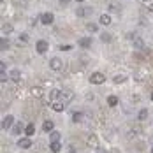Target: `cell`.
<instances>
[{
  "mask_svg": "<svg viewBox=\"0 0 153 153\" xmlns=\"http://www.w3.org/2000/svg\"><path fill=\"white\" fill-rule=\"evenodd\" d=\"M152 141H153V137H152Z\"/></svg>",
  "mask_w": 153,
  "mask_h": 153,
  "instance_id": "40",
  "label": "cell"
},
{
  "mask_svg": "<svg viewBox=\"0 0 153 153\" xmlns=\"http://www.w3.org/2000/svg\"><path fill=\"white\" fill-rule=\"evenodd\" d=\"M127 39H136V35H134V33L130 32V33H127Z\"/></svg>",
  "mask_w": 153,
  "mask_h": 153,
  "instance_id": "32",
  "label": "cell"
},
{
  "mask_svg": "<svg viewBox=\"0 0 153 153\" xmlns=\"http://www.w3.org/2000/svg\"><path fill=\"white\" fill-rule=\"evenodd\" d=\"M49 67H51L53 71H60L62 67H63V63H62L60 58H51V60H49Z\"/></svg>",
  "mask_w": 153,
  "mask_h": 153,
  "instance_id": "5",
  "label": "cell"
},
{
  "mask_svg": "<svg viewBox=\"0 0 153 153\" xmlns=\"http://www.w3.org/2000/svg\"><path fill=\"white\" fill-rule=\"evenodd\" d=\"M33 132H35V127H33V123H30V125H27V128H25V134H27V137H30V136H33Z\"/></svg>",
  "mask_w": 153,
  "mask_h": 153,
  "instance_id": "18",
  "label": "cell"
},
{
  "mask_svg": "<svg viewBox=\"0 0 153 153\" xmlns=\"http://www.w3.org/2000/svg\"><path fill=\"white\" fill-rule=\"evenodd\" d=\"M79 46L85 48V49H88V48L92 46V39H90V37H83V39H79Z\"/></svg>",
  "mask_w": 153,
  "mask_h": 153,
  "instance_id": "10",
  "label": "cell"
},
{
  "mask_svg": "<svg viewBox=\"0 0 153 153\" xmlns=\"http://www.w3.org/2000/svg\"><path fill=\"white\" fill-rule=\"evenodd\" d=\"M111 153H120V152H118V150H113V152H111Z\"/></svg>",
  "mask_w": 153,
  "mask_h": 153,
  "instance_id": "35",
  "label": "cell"
},
{
  "mask_svg": "<svg viewBox=\"0 0 153 153\" xmlns=\"http://www.w3.org/2000/svg\"><path fill=\"white\" fill-rule=\"evenodd\" d=\"M60 49L62 51H69V49H72V46L71 44H65V46H60Z\"/></svg>",
  "mask_w": 153,
  "mask_h": 153,
  "instance_id": "29",
  "label": "cell"
},
{
  "mask_svg": "<svg viewBox=\"0 0 153 153\" xmlns=\"http://www.w3.org/2000/svg\"><path fill=\"white\" fill-rule=\"evenodd\" d=\"M148 11H150V13H153V4H148Z\"/></svg>",
  "mask_w": 153,
  "mask_h": 153,
  "instance_id": "34",
  "label": "cell"
},
{
  "mask_svg": "<svg viewBox=\"0 0 153 153\" xmlns=\"http://www.w3.org/2000/svg\"><path fill=\"white\" fill-rule=\"evenodd\" d=\"M49 139H51V143H58V141H60V132H55V130H53V132L49 134Z\"/></svg>",
  "mask_w": 153,
  "mask_h": 153,
  "instance_id": "19",
  "label": "cell"
},
{
  "mask_svg": "<svg viewBox=\"0 0 153 153\" xmlns=\"http://www.w3.org/2000/svg\"><path fill=\"white\" fill-rule=\"evenodd\" d=\"M92 13H93L92 7H77V11H76V14L79 16V18H83V16H90Z\"/></svg>",
  "mask_w": 153,
  "mask_h": 153,
  "instance_id": "4",
  "label": "cell"
},
{
  "mask_svg": "<svg viewBox=\"0 0 153 153\" xmlns=\"http://www.w3.org/2000/svg\"><path fill=\"white\" fill-rule=\"evenodd\" d=\"M51 107H53V111H56V113H62V111L65 109V104H63L62 100H55V102H51Z\"/></svg>",
  "mask_w": 153,
  "mask_h": 153,
  "instance_id": "7",
  "label": "cell"
},
{
  "mask_svg": "<svg viewBox=\"0 0 153 153\" xmlns=\"http://www.w3.org/2000/svg\"><path fill=\"white\" fill-rule=\"evenodd\" d=\"M152 100H153V93H152Z\"/></svg>",
  "mask_w": 153,
  "mask_h": 153,
  "instance_id": "38",
  "label": "cell"
},
{
  "mask_svg": "<svg viewBox=\"0 0 153 153\" xmlns=\"http://www.w3.org/2000/svg\"><path fill=\"white\" fill-rule=\"evenodd\" d=\"M125 81H127V76H125V74H118V76L113 77V83H114V85H122Z\"/></svg>",
  "mask_w": 153,
  "mask_h": 153,
  "instance_id": "12",
  "label": "cell"
},
{
  "mask_svg": "<svg viewBox=\"0 0 153 153\" xmlns=\"http://www.w3.org/2000/svg\"><path fill=\"white\" fill-rule=\"evenodd\" d=\"M88 146H92V148H99V139L95 137V136H90V137H88Z\"/></svg>",
  "mask_w": 153,
  "mask_h": 153,
  "instance_id": "16",
  "label": "cell"
},
{
  "mask_svg": "<svg viewBox=\"0 0 153 153\" xmlns=\"http://www.w3.org/2000/svg\"><path fill=\"white\" fill-rule=\"evenodd\" d=\"M72 92L71 90H62V93H60V100L63 102V104H69L71 100H72Z\"/></svg>",
  "mask_w": 153,
  "mask_h": 153,
  "instance_id": "3",
  "label": "cell"
},
{
  "mask_svg": "<svg viewBox=\"0 0 153 153\" xmlns=\"http://www.w3.org/2000/svg\"><path fill=\"white\" fill-rule=\"evenodd\" d=\"M152 153H153V148H152Z\"/></svg>",
  "mask_w": 153,
  "mask_h": 153,
  "instance_id": "39",
  "label": "cell"
},
{
  "mask_svg": "<svg viewBox=\"0 0 153 153\" xmlns=\"http://www.w3.org/2000/svg\"><path fill=\"white\" fill-rule=\"evenodd\" d=\"M83 118H85V114H83V113H79V111H77V113H72V122H74V123L83 122Z\"/></svg>",
  "mask_w": 153,
  "mask_h": 153,
  "instance_id": "15",
  "label": "cell"
},
{
  "mask_svg": "<svg viewBox=\"0 0 153 153\" xmlns=\"http://www.w3.org/2000/svg\"><path fill=\"white\" fill-rule=\"evenodd\" d=\"M69 2H71V0H58V4H60V5H67Z\"/></svg>",
  "mask_w": 153,
  "mask_h": 153,
  "instance_id": "31",
  "label": "cell"
},
{
  "mask_svg": "<svg viewBox=\"0 0 153 153\" xmlns=\"http://www.w3.org/2000/svg\"><path fill=\"white\" fill-rule=\"evenodd\" d=\"M134 48L143 49V48H144V41H143V39H139V37H136V39H134Z\"/></svg>",
  "mask_w": 153,
  "mask_h": 153,
  "instance_id": "20",
  "label": "cell"
},
{
  "mask_svg": "<svg viewBox=\"0 0 153 153\" xmlns=\"http://www.w3.org/2000/svg\"><path fill=\"white\" fill-rule=\"evenodd\" d=\"M49 150H51L53 153H58V152L62 150V144H60V141H58V143H51V144H49Z\"/></svg>",
  "mask_w": 153,
  "mask_h": 153,
  "instance_id": "17",
  "label": "cell"
},
{
  "mask_svg": "<svg viewBox=\"0 0 153 153\" xmlns=\"http://www.w3.org/2000/svg\"><path fill=\"white\" fill-rule=\"evenodd\" d=\"M11 32H13V27H11V25H7V23H5V25H2V33H5V35H7V33H11Z\"/></svg>",
  "mask_w": 153,
  "mask_h": 153,
  "instance_id": "25",
  "label": "cell"
},
{
  "mask_svg": "<svg viewBox=\"0 0 153 153\" xmlns=\"http://www.w3.org/2000/svg\"><path fill=\"white\" fill-rule=\"evenodd\" d=\"M35 48H37V53H46L48 48H49V44H48L46 41H37Z\"/></svg>",
  "mask_w": 153,
  "mask_h": 153,
  "instance_id": "6",
  "label": "cell"
},
{
  "mask_svg": "<svg viewBox=\"0 0 153 153\" xmlns=\"http://www.w3.org/2000/svg\"><path fill=\"white\" fill-rule=\"evenodd\" d=\"M0 81H2V83H5V81H7V76H5V72H0Z\"/></svg>",
  "mask_w": 153,
  "mask_h": 153,
  "instance_id": "30",
  "label": "cell"
},
{
  "mask_svg": "<svg viewBox=\"0 0 153 153\" xmlns=\"http://www.w3.org/2000/svg\"><path fill=\"white\" fill-rule=\"evenodd\" d=\"M21 41H28V35L27 33H21Z\"/></svg>",
  "mask_w": 153,
  "mask_h": 153,
  "instance_id": "33",
  "label": "cell"
},
{
  "mask_svg": "<svg viewBox=\"0 0 153 153\" xmlns=\"http://www.w3.org/2000/svg\"><path fill=\"white\" fill-rule=\"evenodd\" d=\"M100 23H102V25H111V16L109 14H102L100 16Z\"/></svg>",
  "mask_w": 153,
  "mask_h": 153,
  "instance_id": "21",
  "label": "cell"
},
{
  "mask_svg": "<svg viewBox=\"0 0 153 153\" xmlns=\"http://www.w3.org/2000/svg\"><path fill=\"white\" fill-rule=\"evenodd\" d=\"M53 127H55V125H53L51 120H46V122L42 123V130H44V132H53Z\"/></svg>",
  "mask_w": 153,
  "mask_h": 153,
  "instance_id": "13",
  "label": "cell"
},
{
  "mask_svg": "<svg viewBox=\"0 0 153 153\" xmlns=\"http://www.w3.org/2000/svg\"><path fill=\"white\" fill-rule=\"evenodd\" d=\"M25 128H27V127H23V123L18 122V123H14V127H13V134H21Z\"/></svg>",
  "mask_w": 153,
  "mask_h": 153,
  "instance_id": "11",
  "label": "cell"
},
{
  "mask_svg": "<svg viewBox=\"0 0 153 153\" xmlns=\"http://www.w3.org/2000/svg\"><path fill=\"white\" fill-rule=\"evenodd\" d=\"M0 49H2V51H4V49H9V41L4 39V37L0 39Z\"/></svg>",
  "mask_w": 153,
  "mask_h": 153,
  "instance_id": "24",
  "label": "cell"
},
{
  "mask_svg": "<svg viewBox=\"0 0 153 153\" xmlns=\"http://www.w3.org/2000/svg\"><path fill=\"white\" fill-rule=\"evenodd\" d=\"M18 146H19V148H23V150H27V148H30V146H32V141L28 137H23V139H19V141H18Z\"/></svg>",
  "mask_w": 153,
  "mask_h": 153,
  "instance_id": "8",
  "label": "cell"
},
{
  "mask_svg": "<svg viewBox=\"0 0 153 153\" xmlns=\"http://www.w3.org/2000/svg\"><path fill=\"white\" fill-rule=\"evenodd\" d=\"M86 28H88L90 32H97V25H95V23H88V25H86Z\"/></svg>",
  "mask_w": 153,
  "mask_h": 153,
  "instance_id": "28",
  "label": "cell"
},
{
  "mask_svg": "<svg viewBox=\"0 0 153 153\" xmlns=\"http://www.w3.org/2000/svg\"><path fill=\"white\" fill-rule=\"evenodd\" d=\"M41 21H42L44 25H51V23H53V14H51V13H44V14L41 16Z\"/></svg>",
  "mask_w": 153,
  "mask_h": 153,
  "instance_id": "9",
  "label": "cell"
},
{
  "mask_svg": "<svg viewBox=\"0 0 153 153\" xmlns=\"http://www.w3.org/2000/svg\"><path fill=\"white\" fill-rule=\"evenodd\" d=\"M32 97H42V90L39 88V86H35V88H32Z\"/></svg>",
  "mask_w": 153,
  "mask_h": 153,
  "instance_id": "22",
  "label": "cell"
},
{
  "mask_svg": "<svg viewBox=\"0 0 153 153\" xmlns=\"http://www.w3.org/2000/svg\"><path fill=\"white\" fill-rule=\"evenodd\" d=\"M143 2H150V0H143Z\"/></svg>",
  "mask_w": 153,
  "mask_h": 153,
  "instance_id": "36",
  "label": "cell"
},
{
  "mask_svg": "<svg viewBox=\"0 0 153 153\" xmlns=\"http://www.w3.org/2000/svg\"><path fill=\"white\" fill-rule=\"evenodd\" d=\"M148 118V111L146 109H141L139 111V120H146Z\"/></svg>",
  "mask_w": 153,
  "mask_h": 153,
  "instance_id": "26",
  "label": "cell"
},
{
  "mask_svg": "<svg viewBox=\"0 0 153 153\" xmlns=\"http://www.w3.org/2000/svg\"><path fill=\"white\" fill-rule=\"evenodd\" d=\"M11 127H14V116L7 114V116L4 118V122H2V130H7V128H11Z\"/></svg>",
  "mask_w": 153,
  "mask_h": 153,
  "instance_id": "2",
  "label": "cell"
},
{
  "mask_svg": "<svg viewBox=\"0 0 153 153\" xmlns=\"http://www.w3.org/2000/svg\"><path fill=\"white\" fill-rule=\"evenodd\" d=\"M76 2H83V0H76Z\"/></svg>",
  "mask_w": 153,
  "mask_h": 153,
  "instance_id": "37",
  "label": "cell"
},
{
  "mask_svg": "<svg viewBox=\"0 0 153 153\" xmlns=\"http://www.w3.org/2000/svg\"><path fill=\"white\" fill-rule=\"evenodd\" d=\"M100 41H104V42H111V41H113V35H111V33H100Z\"/></svg>",
  "mask_w": 153,
  "mask_h": 153,
  "instance_id": "23",
  "label": "cell"
},
{
  "mask_svg": "<svg viewBox=\"0 0 153 153\" xmlns=\"http://www.w3.org/2000/svg\"><path fill=\"white\" fill-rule=\"evenodd\" d=\"M118 102H120V100H118V97H116V95H109V97H107V104H109L111 107H114Z\"/></svg>",
  "mask_w": 153,
  "mask_h": 153,
  "instance_id": "14",
  "label": "cell"
},
{
  "mask_svg": "<svg viewBox=\"0 0 153 153\" xmlns=\"http://www.w3.org/2000/svg\"><path fill=\"white\" fill-rule=\"evenodd\" d=\"M11 76H13L14 81H19V76H21V74H19V71H13V72H11Z\"/></svg>",
  "mask_w": 153,
  "mask_h": 153,
  "instance_id": "27",
  "label": "cell"
},
{
  "mask_svg": "<svg viewBox=\"0 0 153 153\" xmlns=\"http://www.w3.org/2000/svg\"><path fill=\"white\" fill-rule=\"evenodd\" d=\"M104 81H106V76L102 72H93L92 76H90V83L92 85H102Z\"/></svg>",
  "mask_w": 153,
  "mask_h": 153,
  "instance_id": "1",
  "label": "cell"
}]
</instances>
